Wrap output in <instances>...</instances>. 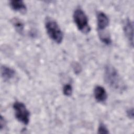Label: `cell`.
<instances>
[{"label":"cell","mask_w":134,"mask_h":134,"mask_svg":"<svg viewBox=\"0 0 134 134\" xmlns=\"http://www.w3.org/2000/svg\"><path fill=\"white\" fill-rule=\"evenodd\" d=\"M98 133H108L109 131L108 130V129L105 126V125L101 123L98 126Z\"/></svg>","instance_id":"cell-13"},{"label":"cell","mask_w":134,"mask_h":134,"mask_svg":"<svg viewBox=\"0 0 134 134\" xmlns=\"http://www.w3.org/2000/svg\"><path fill=\"white\" fill-rule=\"evenodd\" d=\"M124 31L130 45H133V25L132 21L127 19L124 25Z\"/></svg>","instance_id":"cell-5"},{"label":"cell","mask_w":134,"mask_h":134,"mask_svg":"<svg viewBox=\"0 0 134 134\" xmlns=\"http://www.w3.org/2000/svg\"><path fill=\"white\" fill-rule=\"evenodd\" d=\"M12 22L17 31L19 34H22L24 28L23 23L20 19L16 18H13Z\"/></svg>","instance_id":"cell-10"},{"label":"cell","mask_w":134,"mask_h":134,"mask_svg":"<svg viewBox=\"0 0 134 134\" xmlns=\"http://www.w3.org/2000/svg\"><path fill=\"white\" fill-rule=\"evenodd\" d=\"M10 7L16 12H19L21 13L26 12L27 7L24 2L20 0H13L9 2Z\"/></svg>","instance_id":"cell-9"},{"label":"cell","mask_w":134,"mask_h":134,"mask_svg":"<svg viewBox=\"0 0 134 134\" xmlns=\"http://www.w3.org/2000/svg\"><path fill=\"white\" fill-rule=\"evenodd\" d=\"M104 78L107 84L116 92H121L125 90L126 85L117 70L110 64L105 66Z\"/></svg>","instance_id":"cell-1"},{"label":"cell","mask_w":134,"mask_h":134,"mask_svg":"<svg viewBox=\"0 0 134 134\" xmlns=\"http://www.w3.org/2000/svg\"><path fill=\"white\" fill-rule=\"evenodd\" d=\"M13 108L16 119L24 125H28L29 122L30 113L25 105L17 101L14 103Z\"/></svg>","instance_id":"cell-4"},{"label":"cell","mask_w":134,"mask_h":134,"mask_svg":"<svg viewBox=\"0 0 134 134\" xmlns=\"http://www.w3.org/2000/svg\"><path fill=\"white\" fill-rule=\"evenodd\" d=\"M45 27L50 38L57 43H61L63 37V32L54 20L47 18L45 21Z\"/></svg>","instance_id":"cell-2"},{"label":"cell","mask_w":134,"mask_h":134,"mask_svg":"<svg viewBox=\"0 0 134 134\" xmlns=\"http://www.w3.org/2000/svg\"><path fill=\"white\" fill-rule=\"evenodd\" d=\"M94 95L96 101L99 103L105 102L107 98V94L105 89L99 85H97L95 87Z\"/></svg>","instance_id":"cell-7"},{"label":"cell","mask_w":134,"mask_h":134,"mask_svg":"<svg viewBox=\"0 0 134 134\" xmlns=\"http://www.w3.org/2000/svg\"><path fill=\"white\" fill-rule=\"evenodd\" d=\"M127 115L128 117L130 119L133 118V108H129L127 111Z\"/></svg>","instance_id":"cell-14"},{"label":"cell","mask_w":134,"mask_h":134,"mask_svg":"<svg viewBox=\"0 0 134 134\" xmlns=\"http://www.w3.org/2000/svg\"><path fill=\"white\" fill-rule=\"evenodd\" d=\"M73 19L76 27L82 32L87 34L90 32L91 28L87 17L82 9L77 8L75 10L73 13Z\"/></svg>","instance_id":"cell-3"},{"label":"cell","mask_w":134,"mask_h":134,"mask_svg":"<svg viewBox=\"0 0 134 134\" xmlns=\"http://www.w3.org/2000/svg\"><path fill=\"white\" fill-rule=\"evenodd\" d=\"M109 25V19L103 12H100L97 15V29L99 31H103Z\"/></svg>","instance_id":"cell-6"},{"label":"cell","mask_w":134,"mask_h":134,"mask_svg":"<svg viewBox=\"0 0 134 134\" xmlns=\"http://www.w3.org/2000/svg\"><path fill=\"white\" fill-rule=\"evenodd\" d=\"M6 125V121L5 120V119L3 118L2 116H1L0 117V129L2 130Z\"/></svg>","instance_id":"cell-15"},{"label":"cell","mask_w":134,"mask_h":134,"mask_svg":"<svg viewBox=\"0 0 134 134\" xmlns=\"http://www.w3.org/2000/svg\"><path fill=\"white\" fill-rule=\"evenodd\" d=\"M99 36L100 40L106 44H110L111 42V38L109 35L107 33L104 34L103 32H99Z\"/></svg>","instance_id":"cell-11"},{"label":"cell","mask_w":134,"mask_h":134,"mask_svg":"<svg viewBox=\"0 0 134 134\" xmlns=\"http://www.w3.org/2000/svg\"><path fill=\"white\" fill-rule=\"evenodd\" d=\"M63 94L67 96H70L72 95V87L69 84H65L63 88Z\"/></svg>","instance_id":"cell-12"},{"label":"cell","mask_w":134,"mask_h":134,"mask_svg":"<svg viewBox=\"0 0 134 134\" xmlns=\"http://www.w3.org/2000/svg\"><path fill=\"white\" fill-rule=\"evenodd\" d=\"M1 73L3 79L5 81H7L14 77L15 75V71L14 69L8 66L2 65L1 68Z\"/></svg>","instance_id":"cell-8"}]
</instances>
